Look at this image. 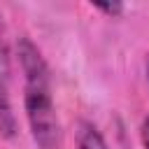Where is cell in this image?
<instances>
[{
  "instance_id": "obj_1",
  "label": "cell",
  "mask_w": 149,
  "mask_h": 149,
  "mask_svg": "<svg viewBox=\"0 0 149 149\" xmlns=\"http://www.w3.org/2000/svg\"><path fill=\"white\" fill-rule=\"evenodd\" d=\"M16 58L21 70V98L30 137L37 149H61L63 126L54 100V77L42 49L28 37L16 40Z\"/></svg>"
},
{
  "instance_id": "obj_2",
  "label": "cell",
  "mask_w": 149,
  "mask_h": 149,
  "mask_svg": "<svg viewBox=\"0 0 149 149\" xmlns=\"http://www.w3.org/2000/svg\"><path fill=\"white\" fill-rule=\"evenodd\" d=\"M9 47H7V33L0 14V135L2 137H14L16 135V116L12 107V95H9Z\"/></svg>"
},
{
  "instance_id": "obj_3",
  "label": "cell",
  "mask_w": 149,
  "mask_h": 149,
  "mask_svg": "<svg viewBox=\"0 0 149 149\" xmlns=\"http://www.w3.org/2000/svg\"><path fill=\"white\" fill-rule=\"evenodd\" d=\"M74 149H109V144L93 121L81 119L74 130Z\"/></svg>"
},
{
  "instance_id": "obj_4",
  "label": "cell",
  "mask_w": 149,
  "mask_h": 149,
  "mask_svg": "<svg viewBox=\"0 0 149 149\" xmlns=\"http://www.w3.org/2000/svg\"><path fill=\"white\" fill-rule=\"evenodd\" d=\"M95 9L102 12V14H107V16H121L126 12V5L123 2H98Z\"/></svg>"
},
{
  "instance_id": "obj_5",
  "label": "cell",
  "mask_w": 149,
  "mask_h": 149,
  "mask_svg": "<svg viewBox=\"0 0 149 149\" xmlns=\"http://www.w3.org/2000/svg\"><path fill=\"white\" fill-rule=\"evenodd\" d=\"M140 142H142V149H149V114L142 119V126H140Z\"/></svg>"
},
{
  "instance_id": "obj_6",
  "label": "cell",
  "mask_w": 149,
  "mask_h": 149,
  "mask_svg": "<svg viewBox=\"0 0 149 149\" xmlns=\"http://www.w3.org/2000/svg\"><path fill=\"white\" fill-rule=\"evenodd\" d=\"M144 81H147V88H149V51L144 56Z\"/></svg>"
}]
</instances>
